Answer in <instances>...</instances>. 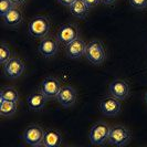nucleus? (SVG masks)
<instances>
[{
    "instance_id": "nucleus-1",
    "label": "nucleus",
    "mask_w": 147,
    "mask_h": 147,
    "mask_svg": "<svg viewBox=\"0 0 147 147\" xmlns=\"http://www.w3.org/2000/svg\"><path fill=\"white\" fill-rule=\"evenodd\" d=\"M86 59L92 64H102L104 60L106 59V51L104 48L103 43L98 40H93L86 44V50H85Z\"/></svg>"
},
{
    "instance_id": "nucleus-2",
    "label": "nucleus",
    "mask_w": 147,
    "mask_h": 147,
    "mask_svg": "<svg viewBox=\"0 0 147 147\" xmlns=\"http://www.w3.org/2000/svg\"><path fill=\"white\" fill-rule=\"evenodd\" d=\"M132 138L131 132L123 125L111 126L110 135H109V144L113 146H126Z\"/></svg>"
},
{
    "instance_id": "nucleus-3",
    "label": "nucleus",
    "mask_w": 147,
    "mask_h": 147,
    "mask_svg": "<svg viewBox=\"0 0 147 147\" xmlns=\"http://www.w3.org/2000/svg\"><path fill=\"white\" fill-rule=\"evenodd\" d=\"M111 126L104 122H97L91 127L88 133V138L92 145H103L109 140Z\"/></svg>"
},
{
    "instance_id": "nucleus-4",
    "label": "nucleus",
    "mask_w": 147,
    "mask_h": 147,
    "mask_svg": "<svg viewBox=\"0 0 147 147\" xmlns=\"http://www.w3.org/2000/svg\"><path fill=\"white\" fill-rule=\"evenodd\" d=\"M50 30V21L47 17L39 16L33 18L28 24L29 34L33 38H44Z\"/></svg>"
},
{
    "instance_id": "nucleus-5",
    "label": "nucleus",
    "mask_w": 147,
    "mask_h": 147,
    "mask_svg": "<svg viewBox=\"0 0 147 147\" xmlns=\"http://www.w3.org/2000/svg\"><path fill=\"white\" fill-rule=\"evenodd\" d=\"M44 131L43 127H41L38 124H31L29 125L23 132V140L29 144L30 146H40L43 145V138H44Z\"/></svg>"
},
{
    "instance_id": "nucleus-6",
    "label": "nucleus",
    "mask_w": 147,
    "mask_h": 147,
    "mask_svg": "<svg viewBox=\"0 0 147 147\" xmlns=\"http://www.w3.org/2000/svg\"><path fill=\"white\" fill-rule=\"evenodd\" d=\"M122 104L121 100L114 96H105L100 102V110L105 116H116L121 112Z\"/></svg>"
},
{
    "instance_id": "nucleus-7",
    "label": "nucleus",
    "mask_w": 147,
    "mask_h": 147,
    "mask_svg": "<svg viewBox=\"0 0 147 147\" xmlns=\"http://www.w3.org/2000/svg\"><path fill=\"white\" fill-rule=\"evenodd\" d=\"M24 63L22 62L21 59L19 58H11V59L8 61L7 63L3 65V72L5 75L11 79V80H15L21 76V74L24 71Z\"/></svg>"
},
{
    "instance_id": "nucleus-8",
    "label": "nucleus",
    "mask_w": 147,
    "mask_h": 147,
    "mask_svg": "<svg viewBox=\"0 0 147 147\" xmlns=\"http://www.w3.org/2000/svg\"><path fill=\"white\" fill-rule=\"evenodd\" d=\"M78 38H79L78 28L71 23H66V24L61 26L59 31H58V34H57L58 41L64 45L71 43L72 41H74Z\"/></svg>"
},
{
    "instance_id": "nucleus-9",
    "label": "nucleus",
    "mask_w": 147,
    "mask_h": 147,
    "mask_svg": "<svg viewBox=\"0 0 147 147\" xmlns=\"http://www.w3.org/2000/svg\"><path fill=\"white\" fill-rule=\"evenodd\" d=\"M76 97H78V94H76L75 88L71 85H64L61 88L55 98L63 107H70L74 105Z\"/></svg>"
},
{
    "instance_id": "nucleus-10",
    "label": "nucleus",
    "mask_w": 147,
    "mask_h": 147,
    "mask_svg": "<svg viewBox=\"0 0 147 147\" xmlns=\"http://www.w3.org/2000/svg\"><path fill=\"white\" fill-rule=\"evenodd\" d=\"M109 92L112 96L123 101L129 95V84L124 80H114L109 86Z\"/></svg>"
},
{
    "instance_id": "nucleus-11",
    "label": "nucleus",
    "mask_w": 147,
    "mask_h": 147,
    "mask_svg": "<svg viewBox=\"0 0 147 147\" xmlns=\"http://www.w3.org/2000/svg\"><path fill=\"white\" fill-rule=\"evenodd\" d=\"M61 88L62 86H61V84H60L58 79H55L53 76H48V78H45L43 81L41 82L40 91L48 98H52V97H57Z\"/></svg>"
},
{
    "instance_id": "nucleus-12",
    "label": "nucleus",
    "mask_w": 147,
    "mask_h": 147,
    "mask_svg": "<svg viewBox=\"0 0 147 147\" xmlns=\"http://www.w3.org/2000/svg\"><path fill=\"white\" fill-rule=\"evenodd\" d=\"M38 50L44 58H51L58 52V42L53 38H43L38 47Z\"/></svg>"
},
{
    "instance_id": "nucleus-13",
    "label": "nucleus",
    "mask_w": 147,
    "mask_h": 147,
    "mask_svg": "<svg viewBox=\"0 0 147 147\" xmlns=\"http://www.w3.org/2000/svg\"><path fill=\"white\" fill-rule=\"evenodd\" d=\"M85 50H86V43L79 38L67 44L65 49L67 57L71 59H79L83 54H85Z\"/></svg>"
},
{
    "instance_id": "nucleus-14",
    "label": "nucleus",
    "mask_w": 147,
    "mask_h": 147,
    "mask_svg": "<svg viewBox=\"0 0 147 147\" xmlns=\"http://www.w3.org/2000/svg\"><path fill=\"white\" fill-rule=\"evenodd\" d=\"M47 98L48 97L44 95L41 91L40 92H34V93H31L27 97V103H28V106L30 107V110L40 111L45 106Z\"/></svg>"
},
{
    "instance_id": "nucleus-15",
    "label": "nucleus",
    "mask_w": 147,
    "mask_h": 147,
    "mask_svg": "<svg viewBox=\"0 0 147 147\" xmlns=\"http://www.w3.org/2000/svg\"><path fill=\"white\" fill-rule=\"evenodd\" d=\"M62 144V135L57 129H47L44 134L43 145L45 147H59Z\"/></svg>"
},
{
    "instance_id": "nucleus-16",
    "label": "nucleus",
    "mask_w": 147,
    "mask_h": 147,
    "mask_svg": "<svg viewBox=\"0 0 147 147\" xmlns=\"http://www.w3.org/2000/svg\"><path fill=\"white\" fill-rule=\"evenodd\" d=\"M90 7L84 0H74V2L70 6V11L73 17L79 19H84L88 15Z\"/></svg>"
},
{
    "instance_id": "nucleus-17",
    "label": "nucleus",
    "mask_w": 147,
    "mask_h": 147,
    "mask_svg": "<svg viewBox=\"0 0 147 147\" xmlns=\"http://www.w3.org/2000/svg\"><path fill=\"white\" fill-rule=\"evenodd\" d=\"M2 19H3V21H5V23H6L7 26H10V27L18 26V24L22 21L21 10L18 9V8L13 7Z\"/></svg>"
},
{
    "instance_id": "nucleus-18",
    "label": "nucleus",
    "mask_w": 147,
    "mask_h": 147,
    "mask_svg": "<svg viewBox=\"0 0 147 147\" xmlns=\"http://www.w3.org/2000/svg\"><path fill=\"white\" fill-rule=\"evenodd\" d=\"M18 104L15 101H7V100H0V115L3 117L12 116L17 112Z\"/></svg>"
},
{
    "instance_id": "nucleus-19",
    "label": "nucleus",
    "mask_w": 147,
    "mask_h": 147,
    "mask_svg": "<svg viewBox=\"0 0 147 147\" xmlns=\"http://www.w3.org/2000/svg\"><path fill=\"white\" fill-rule=\"evenodd\" d=\"M0 100L18 102V100H19L18 91L13 88H3L0 92Z\"/></svg>"
},
{
    "instance_id": "nucleus-20",
    "label": "nucleus",
    "mask_w": 147,
    "mask_h": 147,
    "mask_svg": "<svg viewBox=\"0 0 147 147\" xmlns=\"http://www.w3.org/2000/svg\"><path fill=\"white\" fill-rule=\"evenodd\" d=\"M10 59H11V52L9 50V47L6 43H1V47H0V63L2 65H5Z\"/></svg>"
},
{
    "instance_id": "nucleus-21",
    "label": "nucleus",
    "mask_w": 147,
    "mask_h": 147,
    "mask_svg": "<svg viewBox=\"0 0 147 147\" xmlns=\"http://www.w3.org/2000/svg\"><path fill=\"white\" fill-rule=\"evenodd\" d=\"M13 7H15V5L11 0H1V2H0V16H1V18H3Z\"/></svg>"
},
{
    "instance_id": "nucleus-22",
    "label": "nucleus",
    "mask_w": 147,
    "mask_h": 147,
    "mask_svg": "<svg viewBox=\"0 0 147 147\" xmlns=\"http://www.w3.org/2000/svg\"><path fill=\"white\" fill-rule=\"evenodd\" d=\"M129 5L136 9H145L147 7V0H128Z\"/></svg>"
},
{
    "instance_id": "nucleus-23",
    "label": "nucleus",
    "mask_w": 147,
    "mask_h": 147,
    "mask_svg": "<svg viewBox=\"0 0 147 147\" xmlns=\"http://www.w3.org/2000/svg\"><path fill=\"white\" fill-rule=\"evenodd\" d=\"M85 2H86V5H88L90 8L94 7V6H96L98 2H101V0H84Z\"/></svg>"
},
{
    "instance_id": "nucleus-24",
    "label": "nucleus",
    "mask_w": 147,
    "mask_h": 147,
    "mask_svg": "<svg viewBox=\"0 0 147 147\" xmlns=\"http://www.w3.org/2000/svg\"><path fill=\"white\" fill-rule=\"evenodd\" d=\"M58 1L60 3H62L63 6H69V7L74 2V0H58Z\"/></svg>"
},
{
    "instance_id": "nucleus-25",
    "label": "nucleus",
    "mask_w": 147,
    "mask_h": 147,
    "mask_svg": "<svg viewBox=\"0 0 147 147\" xmlns=\"http://www.w3.org/2000/svg\"><path fill=\"white\" fill-rule=\"evenodd\" d=\"M115 1H116V0H101V2H102V3L107 5V6H109V5H113Z\"/></svg>"
},
{
    "instance_id": "nucleus-26",
    "label": "nucleus",
    "mask_w": 147,
    "mask_h": 147,
    "mask_svg": "<svg viewBox=\"0 0 147 147\" xmlns=\"http://www.w3.org/2000/svg\"><path fill=\"white\" fill-rule=\"evenodd\" d=\"M11 1L13 2V5H15V6H19V5L23 3L26 0H11Z\"/></svg>"
},
{
    "instance_id": "nucleus-27",
    "label": "nucleus",
    "mask_w": 147,
    "mask_h": 147,
    "mask_svg": "<svg viewBox=\"0 0 147 147\" xmlns=\"http://www.w3.org/2000/svg\"><path fill=\"white\" fill-rule=\"evenodd\" d=\"M145 102H146V104H147V92H146V94H145Z\"/></svg>"
}]
</instances>
